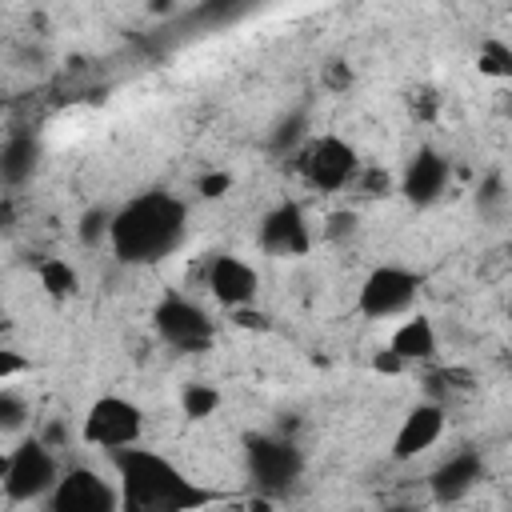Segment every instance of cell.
<instances>
[{
  "label": "cell",
  "mask_w": 512,
  "mask_h": 512,
  "mask_svg": "<svg viewBox=\"0 0 512 512\" xmlns=\"http://www.w3.org/2000/svg\"><path fill=\"white\" fill-rule=\"evenodd\" d=\"M120 512H200L216 500L212 488L196 484L184 468L152 448H120L112 452Z\"/></svg>",
  "instance_id": "cell-1"
},
{
  "label": "cell",
  "mask_w": 512,
  "mask_h": 512,
  "mask_svg": "<svg viewBox=\"0 0 512 512\" xmlns=\"http://www.w3.org/2000/svg\"><path fill=\"white\" fill-rule=\"evenodd\" d=\"M188 236V204L172 192H140L112 212L108 244L120 264H160Z\"/></svg>",
  "instance_id": "cell-2"
},
{
  "label": "cell",
  "mask_w": 512,
  "mask_h": 512,
  "mask_svg": "<svg viewBox=\"0 0 512 512\" xmlns=\"http://www.w3.org/2000/svg\"><path fill=\"white\" fill-rule=\"evenodd\" d=\"M244 468L260 496H280L304 476V452L280 432H256L244 440Z\"/></svg>",
  "instance_id": "cell-3"
},
{
  "label": "cell",
  "mask_w": 512,
  "mask_h": 512,
  "mask_svg": "<svg viewBox=\"0 0 512 512\" xmlns=\"http://www.w3.org/2000/svg\"><path fill=\"white\" fill-rule=\"evenodd\" d=\"M140 436H144V412H140V404L128 400V396H116V392L96 396L88 404V412H84V424H80V440L88 448L108 452V456L120 452V448L140 444Z\"/></svg>",
  "instance_id": "cell-4"
},
{
  "label": "cell",
  "mask_w": 512,
  "mask_h": 512,
  "mask_svg": "<svg viewBox=\"0 0 512 512\" xmlns=\"http://www.w3.org/2000/svg\"><path fill=\"white\" fill-rule=\"evenodd\" d=\"M60 480V460L44 440H20L4 464V496L12 504H32V500H48V492Z\"/></svg>",
  "instance_id": "cell-5"
},
{
  "label": "cell",
  "mask_w": 512,
  "mask_h": 512,
  "mask_svg": "<svg viewBox=\"0 0 512 512\" xmlns=\"http://www.w3.org/2000/svg\"><path fill=\"white\" fill-rule=\"evenodd\" d=\"M416 292H420V276L412 268L380 264L364 276V284L356 292V312L368 320H392V316L412 312Z\"/></svg>",
  "instance_id": "cell-6"
},
{
  "label": "cell",
  "mask_w": 512,
  "mask_h": 512,
  "mask_svg": "<svg viewBox=\"0 0 512 512\" xmlns=\"http://www.w3.org/2000/svg\"><path fill=\"white\" fill-rule=\"evenodd\" d=\"M152 328L176 352H204L216 340V320L188 296H164L152 312Z\"/></svg>",
  "instance_id": "cell-7"
},
{
  "label": "cell",
  "mask_w": 512,
  "mask_h": 512,
  "mask_svg": "<svg viewBox=\"0 0 512 512\" xmlns=\"http://www.w3.org/2000/svg\"><path fill=\"white\" fill-rule=\"evenodd\" d=\"M300 176L316 188V192H340L356 180V168H360V156L348 140L340 136H316L304 144L300 152Z\"/></svg>",
  "instance_id": "cell-8"
},
{
  "label": "cell",
  "mask_w": 512,
  "mask_h": 512,
  "mask_svg": "<svg viewBox=\"0 0 512 512\" xmlns=\"http://www.w3.org/2000/svg\"><path fill=\"white\" fill-rule=\"evenodd\" d=\"M48 512H120L116 480L100 476L96 468H68L60 472L56 488L48 492Z\"/></svg>",
  "instance_id": "cell-9"
},
{
  "label": "cell",
  "mask_w": 512,
  "mask_h": 512,
  "mask_svg": "<svg viewBox=\"0 0 512 512\" xmlns=\"http://www.w3.org/2000/svg\"><path fill=\"white\" fill-rule=\"evenodd\" d=\"M260 248L276 260H296L312 252V224L304 216V208L296 200H280L276 208H268L260 216V232H256Z\"/></svg>",
  "instance_id": "cell-10"
},
{
  "label": "cell",
  "mask_w": 512,
  "mask_h": 512,
  "mask_svg": "<svg viewBox=\"0 0 512 512\" xmlns=\"http://www.w3.org/2000/svg\"><path fill=\"white\" fill-rule=\"evenodd\" d=\"M208 292L216 296V304L240 312V308H252L256 304V292H260V272L244 260V256H232V252H220L212 256L208 264Z\"/></svg>",
  "instance_id": "cell-11"
},
{
  "label": "cell",
  "mask_w": 512,
  "mask_h": 512,
  "mask_svg": "<svg viewBox=\"0 0 512 512\" xmlns=\"http://www.w3.org/2000/svg\"><path fill=\"white\" fill-rule=\"evenodd\" d=\"M448 180H452V164L440 148H416L412 160L404 164V176H400V192L408 204L424 208V204H436L444 192H448Z\"/></svg>",
  "instance_id": "cell-12"
},
{
  "label": "cell",
  "mask_w": 512,
  "mask_h": 512,
  "mask_svg": "<svg viewBox=\"0 0 512 512\" xmlns=\"http://www.w3.org/2000/svg\"><path fill=\"white\" fill-rule=\"evenodd\" d=\"M444 428H448V412H444V404L424 400V404L408 408L404 420H400V428H396V436H392V460L404 464V460L424 456V452L444 436Z\"/></svg>",
  "instance_id": "cell-13"
},
{
  "label": "cell",
  "mask_w": 512,
  "mask_h": 512,
  "mask_svg": "<svg viewBox=\"0 0 512 512\" xmlns=\"http://www.w3.org/2000/svg\"><path fill=\"white\" fill-rule=\"evenodd\" d=\"M480 480H484V460H480V452H476V448H460V452H452L448 460H440V464L432 468L428 488H432V500H436V504H456V500H464Z\"/></svg>",
  "instance_id": "cell-14"
},
{
  "label": "cell",
  "mask_w": 512,
  "mask_h": 512,
  "mask_svg": "<svg viewBox=\"0 0 512 512\" xmlns=\"http://www.w3.org/2000/svg\"><path fill=\"white\" fill-rule=\"evenodd\" d=\"M36 168H40V140L32 132H12L0 144V184L20 188V184L32 180Z\"/></svg>",
  "instance_id": "cell-15"
},
{
  "label": "cell",
  "mask_w": 512,
  "mask_h": 512,
  "mask_svg": "<svg viewBox=\"0 0 512 512\" xmlns=\"http://www.w3.org/2000/svg\"><path fill=\"white\" fill-rule=\"evenodd\" d=\"M436 328L424 312H412L404 324H396L392 340H388V352H396L404 364H420V360H432L436 356Z\"/></svg>",
  "instance_id": "cell-16"
},
{
  "label": "cell",
  "mask_w": 512,
  "mask_h": 512,
  "mask_svg": "<svg viewBox=\"0 0 512 512\" xmlns=\"http://www.w3.org/2000/svg\"><path fill=\"white\" fill-rule=\"evenodd\" d=\"M36 280H40V288H44L52 300H68V296L80 292V276H76V268H72L64 256H48V260H40Z\"/></svg>",
  "instance_id": "cell-17"
},
{
  "label": "cell",
  "mask_w": 512,
  "mask_h": 512,
  "mask_svg": "<svg viewBox=\"0 0 512 512\" xmlns=\"http://www.w3.org/2000/svg\"><path fill=\"white\" fill-rule=\"evenodd\" d=\"M180 408H184V416H192V420H208V416L220 408V392H216L212 384H188V388L180 392Z\"/></svg>",
  "instance_id": "cell-18"
},
{
  "label": "cell",
  "mask_w": 512,
  "mask_h": 512,
  "mask_svg": "<svg viewBox=\"0 0 512 512\" xmlns=\"http://www.w3.org/2000/svg\"><path fill=\"white\" fill-rule=\"evenodd\" d=\"M108 228H112V212L108 208H88L84 216H80V244L84 248H96L100 240H108Z\"/></svg>",
  "instance_id": "cell-19"
},
{
  "label": "cell",
  "mask_w": 512,
  "mask_h": 512,
  "mask_svg": "<svg viewBox=\"0 0 512 512\" xmlns=\"http://www.w3.org/2000/svg\"><path fill=\"white\" fill-rule=\"evenodd\" d=\"M304 128H308V116L304 112H288L276 128H272V136H268V144H272V152H288L300 136H304Z\"/></svg>",
  "instance_id": "cell-20"
},
{
  "label": "cell",
  "mask_w": 512,
  "mask_h": 512,
  "mask_svg": "<svg viewBox=\"0 0 512 512\" xmlns=\"http://www.w3.org/2000/svg\"><path fill=\"white\" fill-rule=\"evenodd\" d=\"M24 424H28V404H24V396L0 388V432H20Z\"/></svg>",
  "instance_id": "cell-21"
},
{
  "label": "cell",
  "mask_w": 512,
  "mask_h": 512,
  "mask_svg": "<svg viewBox=\"0 0 512 512\" xmlns=\"http://www.w3.org/2000/svg\"><path fill=\"white\" fill-rule=\"evenodd\" d=\"M480 72H488V76H512V48L500 44V40H488L480 48Z\"/></svg>",
  "instance_id": "cell-22"
},
{
  "label": "cell",
  "mask_w": 512,
  "mask_h": 512,
  "mask_svg": "<svg viewBox=\"0 0 512 512\" xmlns=\"http://www.w3.org/2000/svg\"><path fill=\"white\" fill-rule=\"evenodd\" d=\"M480 208H484V212L504 208V180H500V176H488V180H484V188H480Z\"/></svg>",
  "instance_id": "cell-23"
},
{
  "label": "cell",
  "mask_w": 512,
  "mask_h": 512,
  "mask_svg": "<svg viewBox=\"0 0 512 512\" xmlns=\"http://www.w3.org/2000/svg\"><path fill=\"white\" fill-rule=\"evenodd\" d=\"M228 184H232V176H228V172H208V176H200V184H196V188H200V196H204V200H216V196H224V192H228Z\"/></svg>",
  "instance_id": "cell-24"
},
{
  "label": "cell",
  "mask_w": 512,
  "mask_h": 512,
  "mask_svg": "<svg viewBox=\"0 0 512 512\" xmlns=\"http://www.w3.org/2000/svg\"><path fill=\"white\" fill-rule=\"evenodd\" d=\"M20 372H28V360L20 352H12V348H0V380H12Z\"/></svg>",
  "instance_id": "cell-25"
},
{
  "label": "cell",
  "mask_w": 512,
  "mask_h": 512,
  "mask_svg": "<svg viewBox=\"0 0 512 512\" xmlns=\"http://www.w3.org/2000/svg\"><path fill=\"white\" fill-rule=\"evenodd\" d=\"M372 368H376V372H384V376H400V372H404L408 364H404V360H400L396 352H388V348H380V352L372 356Z\"/></svg>",
  "instance_id": "cell-26"
},
{
  "label": "cell",
  "mask_w": 512,
  "mask_h": 512,
  "mask_svg": "<svg viewBox=\"0 0 512 512\" xmlns=\"http://www.w3.org/2000/svg\"><path fill=\"white\" fill-rule=\"evenodd\" d=\"M356 228V216L352 212H336L332 220H328V236H344V232H352Z\"/></svg>",
  "instance_id": "cell-27"
},
{
  "label": "cell",
  "mask_w": 512,
  "mask_h": 512,
  "mask_svg": "<svg viewBox=\"0 0 512 512\" xmlns=\"http://www.w3.org/2000/svg\"><path fill=\"white\" fill-rule=\"evenodd\" d=\"M236 324L240 328H268V316L264 312H252V308H240L236 312Z\"/></svg>",
  "instance_id": "cell-28"
},
{
  "label": "cell",
  "mask_w": 512,
  "mask_h": 512,
  "mask_svg": "<svg viewBox=\"0 0 512 512\" xmlns=\"http://www.w3.org/2000/svg\"><path fill=\"white\" fill-rule=\"evenodd\" d=\"M384 512H416V508H408V504H400V508H384Z\"/></svg>",
  "instance_id": "cell-29"
}]
</instances>
